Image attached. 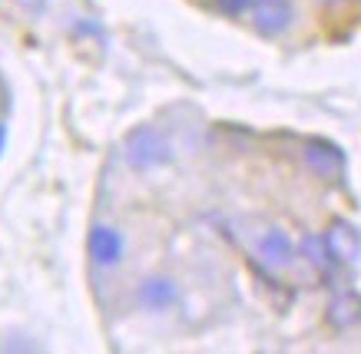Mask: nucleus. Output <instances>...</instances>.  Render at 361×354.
<instances>
[{
    "instance_id": "obj_10",
    "label": "nucleus",
    "mask_w": 361,
    "mask_h": 354,
    "mask_svg": "<svg viewBox=\"0 0 361 354\" xmlns=\"http://www.w3.org/2000/svg\"><path fill=\"white\" fill-rule=\"evenodd\" d=\"M216 7L222 13H229V17H239V13H245L252 7V0H216Z\"/></svg>"
},
{
    "instance_id": "obj_1",
    "label": "nucleus",
    "mask_w": 361,
    "mask_h": 354,
    "mask_svg": "<svg viewBox=\"0 0 361 354\" xmlns=\"http://www.w3.org/2000/svg\"><path fill=\"white\" fill-rule=\"evenodd\" d=\"M123 149H126V159H130L133 169H156V166H163V163H169V156H173L166 136L159 133V129H153V126L133 129V133L126 136Z\"/></svg>"
},
{
    "instance_id": "obj_7",
    "label": "nucleus",
    "mask_w": 361,
    "mask_h": 354,
    "mask_svg": "<svg viewBox=\"0 0 361 354\" xmlns=\"http://www.w3.org/2000/svg\"><path fill=\"white\" fill-rule=\"evenodd\" d=\"M136 295H140L142 308L166 311L176 301V285H173V278H166V275H149L140 285V291H136Z\"/></svg>"
},
{
    "instance_id": "obj_3",
    "label": "nucleus",
    "mask_w": 361,
    "mask_h": 354,
    "mask_svg": "<svg viewBox=\"0 0 361 354\" xmlns=\"http://www.w3.org/2000/svg\"><path fill=\"white\" fill-rule=\"evenodd\" d=\"M325 245H329L335 265H355L361 258V232L345 219H335L325 229Z\"/></svg>"
},
{
    "instance_id": "obj_8",
    "label": "nucleus",
    "mask_w": 361,
    "mask_h": 354,
    "mask_svg": "<svg viewBox=\"0 0 361 354\" xmlns=\"http://www.w3.org/2000/svg\"><path fill=\"white\" fill-rule=\"evenodd\" d=\"M329 321L335 328H348L355 321H361V298L355 291H341L329 305Z\"/></svg>"
},
{
    "instance_id": "obj_13",
    "label": "nucleus",
    "mask_w": 361,
    "mask_h": 354,
    "mask_svg": "<svg viewBox=\"0 0 361 354\" xmlns=\"http://www.w3.org/2000/svg\"><path fill=\"white\" fill-rule=\"evenodd\" d=\"M4 143H7V129H4V122H0V153H4Z\"/></svg>"
},
{
    "instance_id": "obj_9",
    "label": "nucleus",
    "mask_w": 361,
    "mask_h": 354,
    "mask_svg": "<svg viewBox=\"0 0 361 354\" xmlns=\"http://www.w3.org/2000/svg\"><path fill=\"white\" fill-rule=\"evenodd\" d=\"M302 255H305L308 265L315 268V272H322V275H329L331 265H335L329 245H325V235H305L302 239Z\"/></svg>"
},
{
    "instance_id": "obj_12",
    "label": "nucleus",
    "mask_w": 361,
    "mask_h": 354,
    "mask_svg": "<svg viewBox=\"0 0 361 354\" xmlns=\"http://www.w3.org/2000/svg\"><path fill=\"white\" fill-rule=\"evenodd\" d=\"M318 7H325V11H338V7H345V4H351V0H315Z\"/></svg>"
},
{
    "instance_id": "obj_5",
    "label": "nucleus",
    "mask_w": 361,
    "mask_h": 354,
    "mask_svg": "<svg viewBox=\"0 0 361 354\" xmlns=\"http://www.w3.org/2000/svg\"><path fill=\"white\" fill-rule=\"evenodd\" d=\"M255 255H259L269 268H288L295 262V245H292V239H288L282 229H265V232L255 239Z\"/></svg>"
},
{
    "instance_id": "obj_11",
    "label": "nucleus",
    "mask_w": 361,
    "mask_h": 354,
    "mask_svg": "<svg viewBox=\"0 0 361 354\" xmlns=\"http://www.w3.org/2000/svg\"><path fill=\"white\" fill-rule=\"evenodd\" d=\"M17 4H20L23 11H30V13H40V11H44V4H47V0H17Z\"/></svg>"
},
{
    "instance_id": "obj_4",
    "label": "nucleus",
    "mask_w": 361,
    "mask_h": 354,
    "mask_svg": "<svg viewBox=\"0 0 361 354\" xmlns=\"http://www.w3.org/2000/svg\"><path fill=\"white\" fill-rule=\"evenodd\" d=\"M305 166L322 179H341V172H345V156H341L338 146L325 143V139H308Z\"/></svg>"
},
{
    "instance_id": "obj_2",
    "label": "nucleus",
    "mask_w": 361,
    "mask_h": 354,
    "mask_svg": "<svg viewBox=\"0 0 361 354\" xmlns=\"http://www.w3.org/2000/svg\"><path fill=\"white\" fill-rule=\"evenodd\" d=\"M295 17L292 0H252L249 20L262 37H279L288 30V23Z\"/></svg>"
},
{
    "instance_id": "obj_6",
    "label": "nucleus",
    "mask_w": 361,
    "mask_h": 354,
    "mask_svg": "<svg viewBox=\"0 0 361 354\" xmlns=\"http://www.w3.org/2000/svg\"><path fill=\"white\" fill-rule=\"evenodd\" d=\"M87 248L97 265L113 268L123 258V235L116 229H110V225H93V232L87 239Z\"/></svg>"
}]
</instances>
